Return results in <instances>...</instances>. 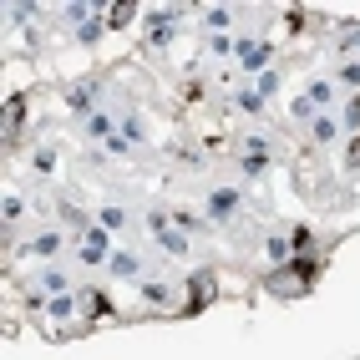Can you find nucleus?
I'll return each instance as SVG.
<instances>
[{"label":"nucleus","instance_id":"1","mask_svg":"<svg viewBox=\"0 0 360 360\" xmlns=\"http://www.w3.org/2000/svg\"><path fill=\"white\" fill-rule=\"evenodd\" d=\"M213 295H219V284H213V274H193V309L208 304Z\"/></svg>","mask_w":360,"mask_h":360},{"label":"nucleus","instance_id":"2","mask_svg":"<svg viewBox=\"0 0 360 360\" xmlns=\"http://www.w3.org/2000/svg\"><path fill=\"white\" fill-rule=\"evenodd\" d=\"M102 254H107V233L91 229V233H86V259H102Z\"/></svg>","mask_w":360,"mask_h":360},{"label":"nucleus","instance_id":"3","mask_svg":"<svg viewBox=\"0 0 360 360\" xmlns=\"http://www.w3.org/2000/svg\"><path fill=\"white\" fill-rule=\"evenodd\" d=\"M153 229H167V224L158 219V213H153ZM162 244L173 249V254H183V249H188V238H183V233H162Z\"/></svg>","mask_w":360,"mask_h":360},{"label":"nucleus","instance_id":"4","mask_svg":"<svg viewBox=\"0 0 360 360\" xmlns=\"http://www.w3.org/2000/svg\"><path fill=\"white\" fill-rule=\"evenodd\" d=\"M15 127H20V97L6 102V132H15Z\"/></svg>","mask_w":360,"mask_h":360},{"label":"nucleus","instance_id":"5","mask_svg":"<svg viewBox=\"0 0 360 360\" xmlns=\"http://www.w3.org/2000/svg\"><path fill=\"white\" fill-rule=\"evenodd\" d=\"M238 203V193H229V188H224V193H213V213H229Z\"/></svg>","mask_w":360,"mask_h":360},{"label":"nucleus","instance_id":"6","mask_svg":"<svg viewBox=\"0 0 360 360\" xmlns=\"http://www.w3.org/2000/svg\"><path fill=\"white\" fill-rule=\"evenodd\" d=\"M167 36H173V20H153V41H158V46H162V41H167Z\"/></svg>","mask_w":360,"mask_h":360},{"label":"nucleus","instance_id":"7","mask_svg":"<svg viewBox=\"0 0 360 360\" xmlns=\"http://www.w3.org/2000/svg\"><path fill=\"white\" fill-rule=\"evenodd\" d=\"M107 20H112V26H127V20H132V6H117Z\"/></svg>","mask_w":360,"mask_h":360}]
</instances>
